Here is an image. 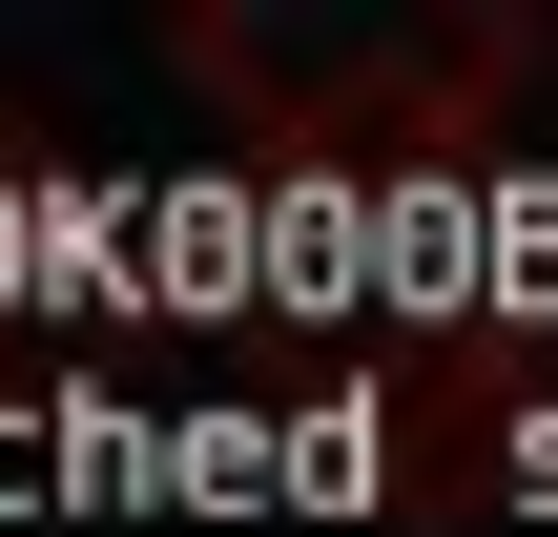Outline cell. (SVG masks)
I'll list each match as a JSON object with an SVG mask.
<instances>
[{"label": "cell", "instance_id": "cell-1", "mask_svg": "<svg viewBox=\"0 0 558 537\" xmlns=\"http://www.w3.org/2000/svg\"><path fill=\"white\" fill-rule=\"evenodd\" d=\"M518 21L497 0H207L186 21V83L228 124H269V166H456L497 103H518Z\"/></svg>", "mask_w": 558, "mask_h": 537}]
</instances>
